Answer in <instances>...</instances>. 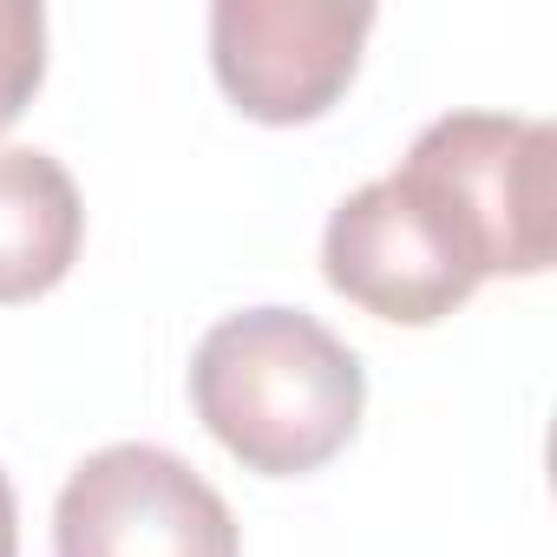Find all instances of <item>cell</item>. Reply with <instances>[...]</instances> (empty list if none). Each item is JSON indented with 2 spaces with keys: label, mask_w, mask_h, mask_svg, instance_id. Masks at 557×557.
<instances>
[{
  "label": "cell",
  "mask_w": 557,
  "mask_h": 557,
  "mask_svg": "<svg viewBox=\"0 0 557 557\" xmlns=\"http://www.w3.org/2000/svg\"><path fill=\"white\" fill-rule=\"evenodd\" d=\"M190 407L210 440L262 479L329 466L368 407L361 355L309 309L223 315L190 355Z\"/></svg>",
  "instance_id": "1"
},
{
  "label": "cell",
  "mask_w": 557,
  "mask_h": 557,
  "mask_svg": "<svg viewBox=\"0 0 557 557\" xmlns=\"http://www.w3.org/2000/svg\"><path fill=\"white\" fill-rule=\"evenodd\" d=\"M400 177L453 223L479 275H537L557 249V138L544 119L446 112L433 119Z\"/></svg>",
  "instance_id": "2"
},
{
  "label": "cell",
  "mask_w": 557,
  "mask_h": 557,
  "mask_svg": "<svg viewBox=\"0 0 557 557\" xmlns=\"http://www.w3.org/2000/svg\"><path fill=\"white\" fill-rule=\"evenodd\" d=\"M53 557H243V544L223 492L190 459L119 440L60 485Z\"/></svg>",
  "instance_id": "3"
},
{
  "label": "cell",
  "mask_w": 557,
  "mask_h": 557,
  "mask_svg": "<svg viewBox=\"0 0 557 557\" xmlns=\"http://www.w3.org/2000/svg\"><path fill=\"white\" fill-rule=\"evenodd\" d=\"M322 275L355 309L400 322V329L446 322L485 283L472 249L453 236V223L400 171H387L335 203V216L322 230Z\"/></svg>",
  "instance_id": "4"
},
{
  "label": "cell",
  "mask_w": 557,
  "mask_h": 557,
  "mask_svg": "<svg viewBox=\"0 0 557 557\" xmlns=\"http://www.w3.org/2000/svg\"><path fill=\"white\" fill-rule=\"evenodd\" d=\"M368 27L374 8L361 0H216L210 66L249 119L309 125L348 92Z\"/></svg>",
  "instance_id": "5"
},
{
  "label": "cell",
  "mask_w": 557,
  "mask_h": 557,
  "mask_svg": "<svg viewBox=\"0 0 557 557\" xmlns=\"http://www.w3.org/2000/svg\"><path fill=\"white\" fill-rule=\"evenodd\" d=\"M86 236V203L73 171L40 145H0V302H34L66 269Z\"/></svg>",
  "instance_id": "6"
},
{
  "label": "cell",
  "mask_w": 557,
  "mask_h": 557,
  "mask_svg": "<svg viewBox=\"0 0 557 557\" xmlns=\"http://www.w3.org/2000/svg\"><path fill=\"white\" fill-rule=\"evenodd\" d=\"M47 79V8L40 0H0V132Z\"/></svg>",
  "instance_id": "7"
},
{
  "label": "cell",
  "mask_w": 557,
  "mask_h": 557,
  "mask_svg": "<svg viewBox=\"0 0 557 557\" xmlns=\"http://www.w3.org/2000/svg\"><path fill=\"white\" fill-rule=\"evenodd\" d=\"M0 557H21V511H14L8 472H0Z\"/></svg>",
  "instance_id": "8"
}]
</instances>
